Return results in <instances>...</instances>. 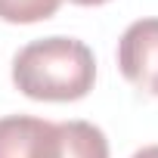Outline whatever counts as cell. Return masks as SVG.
<instances>
[{"label":"cell","instance_id":"cell-3","mask_svg":"<svg viewBox=\"0 0 158 158\" xmlns=\"http://www.w3.org/2000/svg\"><path fill=\"white\" fill-rule=\"evenodd\" d=\"M37 158H109V139L90 121H50Z\"/></svg>","mask_w":158,"mask_h":158},{"label":"cell","instance_id":"cell-7","mask_svg":"<svg viewBox=\"0 0 158 158\" xmlns=\"http://www.w3.org/2000/svg\"><path fill=\"white\" fill-rule=\"evenodd\" d=\"M71 3H77V6H102L109 0H71Z\"/></svg>","mask_w":158,"mask_h":158},{"label":"cell","instance_id":"cell-2","mask_svg":"<svg viewBox=\"0 0 158 158\" xmlns=\"http://www.w3.org/2000/svg\"><path fill=\"white\" fill-rule=\"evenodd\" d=\"M118 68L136 90L158 96V19L127 25L118 40Z\"/></svg>","mask_w":158,"mask_h":158},{"label":"cell","instance_id":"cell-4","mask_svg":"<svg viewBox=\"0 0 158 158\" xmlns=\"http://www.w3.org/2000/svg\"><path fill=\"white\" fill-rule=\"evenodd\" d=\"M44 130H47L44 118L31 115L0 118V158H37Z\"/></svg>","mask_w":158,"mask_h":158},{"label":"cell","instance_id":"cell-6","mask_svg":"<svg viewBox=\"0 0 158 158\" xmlns=\"http://www.w3.org/2000/svg\"><path fill=\"white\" fill-rule=\"evenodd\" d=\"M133 158H158V146H143L139 152H133Z\"/></svg>","mask_w":158,"mask_h":158},{"label":"cell","instance_id":"cell-1","mask_svg":"<svg viewBox=\"0 0 158 158\" xmlns=\"http://www.w3.org/2000/svg\"><path fill=\"white\" fill-rule=\"evenodd\" d=\"M96 81V59L84 40L44 37L22 47L13 59V84L40 102L84 99Z\"/></svg>","mask_w":158,"mask_h":158},{"label":"cell","instance_id":"cell-5","mask_svg":"<svg viewBox=\"0 0 158 158\" xmlns=\"http://www.w3.org/2000/svg\"><path fill=\"white\" fill-rule=\"evenodd\" d=\"M62 0H0V19L13 25H31L56 16Z\"/></svg>","mask_w":158,"mask_h":158}]
</instances>
